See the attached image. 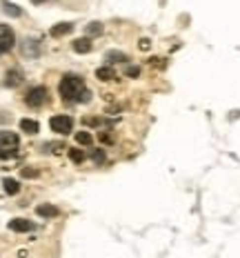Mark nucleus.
Segmentation results:
<instances>
[{"mask_svg":"<svg viewBox=\"0 0 240 258\" xmlns=\"http://www.w3.org/2000/svg\"><path fill=\"white\" fill-rule=\"evenodd\" d=\"M58 91H60V98L65 102H87L89 98H91L87 85H84V80L80 78L78 74H65L62 76Z\"/></svg>","mask_w":240,"mask_h":258,"instance_id":"1","label":"nucleus"},{"mask_svg":"<svg viewBox=\"0 0 240 258\" xmlns=\"http://www.w3.org/2000/svg\"><path fill=\"white\" fill-rule=\"evenodd\" d=\"M18 149H20V138H18V133L2 129V131H0V160H9V158H13V156H18Z\"/></svg>","mask_w":240,"mask_h":258,"instance_id":"2","label":"nucleus"},{"mask_svg":"<svg viewBox=\"0 0 240 258\" xmlns=\"http://www.w3.org/2000/svg\"><path fill=\"white\" fill-rule=\"evenodd\" d=\"M47 100H49V91H47V87H42V85L31 87L29 91L25 93V105L31 107V109H40L42 105H47Z\"/></svg>","mask_w":240,"mask_h":258,"instance_id":"3","label":"nucleus"},{"mask_svg":"<svg viewBox=\"0 0 240 258\" xmlns=\"http://www.w3.org/2000/svg\"><path fill=\"white\" fill-rule=\"evenodd\" d=\"M49 127L56 133H71V129H74V118L67 114H58L49 120Z\"/></svg>","mask_w":240,"mask_h":258,"instance_id":"4","label":"nucleus"},{"mask_svg":"<svg viewBox=\"0 0 240 258\" xmlns=\"http://www.w3.org/2000/svg\"><path fill=\"white\" fill-rule=\"evenodd\" d=\"M13 44H16V36H13V29L0 22V53L11 51Z\"/></svg>","mask_w":240,"mask_h":258,"instance_id":"5","label":"nucleus"},{"mask_svg":"<svg viewBox=\"0 0 240 258\" xmlns=\"http://www.w3.org/2000/svg\"><path fill=\"white\" fill-rule=\"evenodd\" d=\"M9 229L18 231V234H25V231L34 229V222L27 220V218H11V220H9Z\"/></svg>","mask_w":240,"mask_h":258,"instance_id":"6","label":"nucleus"},{"mask_svg":"<svg viewBox=\"0 0 240 258\" xmlns=\"http://www.w3.org/2000/svg\"><path fill=\"white\" fill-rule=\"evenodd\" d=\"M22 80H25V76H22L20 69H9L7 76H4V85H7V87H18Z\"/></svg>","mask_w":240,"mask_h":258,"instance_id":"7","label":"nucleus"},{"mask_svg":"<svg viewBox=\"0 0 240 258\" xmlns=\"http://www.w3.org/2000/svg\"><path fill=\"white\" fill-rule=\"evenodd\" d=\"M36 214H38V216H42V218H56L60 212H58L56 205L42 203V205H38V207H36Z\"/></svg>","mask_w":240,"mask_h":258,"instance_id":"8","label":"nucleus"},{"mask_svg":"<svg viewBox=\"0 0 240 258\" xmlns=\"http://www.w3.org/2000/svg\"><path fill=\"white\" fill-rule=\"evenodd\" d=\"M96 78L98 80H102V83H111V80H116V71H114V67H100V69L96 71Z\"/></svg>","mask_w":240,"mask_h":258,"instance_id":"9","label":"nucleus"},{"mask_svg":"<svg viewBox=\"0 0 240 258\" xmlns=\"http://www.w3.org/2000/svg\"><path fill=\"white\" fill-rule=\"evenodd\" d=\"M71 29H74V25H71V22H58L56 27H51V31H49V34H51L53 38H60V36L69 34Z\"/></svg>","mask_w":240,"mask_h":258,"instance_id":"10","label":"nucleus"},{"mask_svg":"<svg viewBox=\"0 0 240 258\" xmlns=\"http://www.w3.org/2000/svg\"><path fill=\"white\" fill-rule=\"evenodd\" d=\"M74 51L76 53H89L91 51V40L89 38H76L74 40Z\"/></svg>","mask_w":240,"mask_h":258,"instance_id":"11","label":"nucleus"},{"mask_svg":"<svg viewBox=\"0 0 240 258\" xmlns=\"http://www.w3.org/2000/svg\"><path fill=\"white\" fill-rule=\"evenodd\" d=\"M20 129L25 133H31V136H34V133L40 131V125L36 123V120H31V118H22L20 120Z\"/></svg>","mask_w":240,"mask_h":258,"instance_id":"12","label":"nucleus"},{"mask_svg":"<svg viewBox=\"0 0 240 258\" xmlns=\"http://www.w3.org/2000/svg\"><path fill=\"white\" fill-rule=\"evenodd\" d=\"M38 40H31V38H27L25 43H22V53L25 56H38Z\"/></svg>","mask_w":240,"mask_h":258,"instance_id":"13","label":"nucleus"},{"mask_svg":"<svg viewBox=\"0 0 240 258\" xmlns=\"http://www.w3.org/2000/svg\"><path fill=\"white\" fill-rule=\"evenodd\" d=\"M2 187L9 196H16L18 191H20V182L13 180V178H2Z\"/></svg>","mask_w":240,"mask_h":258,"instance_id":"14","label":"nucleus"},{"mask_svg":"<svg viewBox=\"0 0 240 258\" xmlns=\"http://www.w3.org/2000/svg\"><path fill=\"white\" fill-rule=\"evenodd\" d=\"M82 125H89V127H102V125H111V123H109V120H105V118L87 116V118H82Z\"/></svg>","mask_w":240,"mask_h":258,"instance_id":"15","label":"nucleus"},{"mask_svg":"<svg viewBox=\"0 0 240 258\" xmlns=\"http://www.w3.org/2000/svg\"><path fill=\"white\" fill-rule=\"evenodd\" d=\"M42 149L51 151V154H62L67 149V145L65 142H47V145H42Z\"/></svg>","mask_w":240,"mask_h":258,"instance_id":"16","label":"nucleus"},{"mask_svg":"<svg viewBox=\"0 0 240 258\" xmlns=\"http://www.w3.org/2000/svg\"><path fill=\"white\" fill-rule=\"evenodd\" d=\"M76 142H78V145L89 147L93 142V138H91V133H89V131H78V133H76Z\"/></svg>","mask_w":240,"mask_h":258,"instance_id":"17","label":"nucleus"},{"mask_svg":"<svg viewBox=\"0 0 240 258\" xmlns=\"http://www.w3.org/2000/svg\"><path fill=\"white\" fill-rule=\"evenodd\" d=\"M2 7H4V11H7L9 16H13V18H18L22 13L18 4H11V2H7V0H2Z\"/></svg>","mask_w":240,"mask_h":258,"instance_id":"18","label":"nucleus"},{"mask_svg":"<svg viewBox=\"0 0 240 258\" xmlns=\"http://www.w3.org/2000/svg\"><path fill=\"white\" fill-rule=\"evenodd\" d=\"M67 154H69L71 163H76V165H80L84 160V151H80V149H67Z\"/></svg>","mask_w":240,"mask_h":258,"instance_id":"19","label":"nucleus"},{"mask_svg":"<svg viewBox=\"0 0 240 258\" xmlns=\"http://www.w3.org/2000/svg\"><path fill=\"white\" fill-rule=\"evenodd\" d=\"M107 60L109 62H129V58L124 56V53H120V51H109L107 53Z\"/></svg>","mask_w":240,"mask_h":258,"instance_id":"20","label":"nucleus"},{"mask_svg":"<svg viewBox=\"0 0 240 258\" xmlns=\"http://www.w3.org/2000/svg\"><path fill=\"white\" fill-rule=\"evenodd\" d=\"M102 34V22H89L87 36H100Z\"/></svg>","mask_w":240,"mask_h":258,"instance_id":"21","label":"nucleus"},{"mask_svg":"<svg viewBox=\"0 0 240 258\" xmlns=\"http://www.w3.org/2000/svg\"><path fill=\"white\" fill-rule=\"evenodd\" d=\"M38 169H36V167H22L20 169V176L22 178H38Z\"/></svg>","mask_w":240,"mask_h":258,"instance_id":"22","label":"nucleus"},{"mask_svg":"<svg viewBox=\"0 0 240 258\" xmlns=\"http://www.w3.org/2000/svg\"><path fill=\"white\" fill-rule=\"evenodd\" d=\"M98 140H100L102 145H114V142H116V138L111 136L109 131H100V133H98Z\"/></svg>","mask_w":240,"mask_h":258,"instance_id":"23","label":"nucleus"},{"mask_svg":"<svg viewBox=\"0 0 240 258\" xmlns=\"http://www.w3.org/2000/svg\"><path fill=\"white\" fill-rule=\"evenodd\" d=\"M91 158H93V163H98V165L105 163V154H102V149H96V151H93Z\"/></svg>","mask_w":240,"mask_h":258,"instance_id":"24","label":"nucleus"},{"mask_svg":"<svg viewBox=\"0 0 240 258\" xmlns=\"http://www.w3.org/2000/svg\"><path fill=\"white\" fill-rule=\"evenodd\" d=\"M127 76L129 78H138V76H140V69H138V67H127Z\"/></svg>","mask_w":240,"mask_h":258,"instance_id":"25","label":"nucleus"},{"mask_svg":"<svg viewBox=\"0 0 240 258\" xmlns=\"http://www.w3.org/2000/svg\"><path fill=\"white\" fill-rule=\"evenodd\" d=\"M138 44H140V49H142V51H147V49H149V47H151V43H149V38H140V43H138Z\"/></svg>","mask_w":240,"mask_h":258,"instance_id":"26","label":"nucleus"},{"mask_svg":"<svg viewBox=\"0 0 240 258\" xmlns=\"http://www.w3.org/2000/svg\"><path fill=\"white\" fill-rule=\"evenodd\" d=\"M151 67H164V60H162V58H151Z\"/></svg>","mask_w":240,"mask_h":258,"instance_id":"27","label":"nucleus"},{"mask_svg":"<svg viewBox=\"0 0 240 258\" xmlns=\"http://www.w3.org/2000/svg\"><path fill=\"white\" fill-rule=\"evenodd\" d=\"M34 4H42V2H47V0H31Z\"/></svg>","mask_w":240,"mask_h":258,"instance_id":"28","label":"nucleus"}]
</instances>
